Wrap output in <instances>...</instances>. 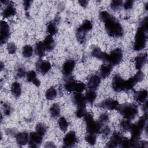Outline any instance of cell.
<instances>
[{
    "label": "cell",
    "instance_id": "cell-1",
    "mask_svg": "<svg viewBox=\"0 0 148 148\" xmlns=\"http://www.w3.org/2000/svg\"><path fill=\"white\" fill-rule=\"evenodd\" d=\"M105 27L108 34L112 37H120L123 35V29L119 22L110 16L105 22Z\"/></svg>",
    "mask_w": 148,
    "mask_h": 148
},
{
    "label": "cell",
    "instance_id": "cell-2",
    "mask_svg": "<svg viewBox=\"0 0 148 148\" xmlns=\"http://www.w3.org/2000/svg\"><path fill=\"white\" fill-rule=\"evenodd\" d=\"M117 110L127 120L133 119L138 114V107L132 103H124L119 105Z\"/></svg>",
    "mask_w": 148,
    "mask_h": 148
},
{
    "label": "cell",
    "instance_id": "cell-3",
    "mask_svg": "<svg viewBox=\"0 0 148 148\" xmlns=\"http://www.w3.org/2000/svg\"><path fill=\"white\" fill-rule=\"evenodd\" d=\"M84 120L86 124V129L90 134H97L99 132L101 125L98 121H95L90 113H87L84 116Z\"/></svg>",
    "mask_w": 148,
    "mask_h": 148
},
{
    "label": "cell",
    "instance_id": "cell-4",
    "mask_svg": "<svg viewBox=\"0 0 148 148\" xmlns=\"http://www.w3.org/2000/svg\"><path fill=\"white\" fill-rule=\"evenodd\" d=\"M145 32H146L141 27H139L138 28L135 34L134 45V49L135 51L142 50L145 47L146 43V36Z\"/></svg>",
    "mask_w": 148,
    "mask_h": 148
},
{
    "label": "cell",
    "instance_id": "cell-5",
    "mask_svg": "<svg viewBox=\"0 0 148 148\" xmlns=\"http://www.w3.org/2000/svg\"><path fill=\"white\" fill-rule=\"evenodd\" d=\"M144 73L141 71H139L134 76L125 80L124 90L128 91L132 89L137 83L140 82L144 79Z\"/></svg>",
    "mask_w": 148,
    "mask_h": 148
},
{
    "label": "cell",
    "instance_id": "cell-6",
    "mask_svg": "<svg viewBox=\"0 0 148 148\" xmlns=\"http://www.w3.org/2000/svg\"><path fill=\"white\" fill-rule=\"evenodd\" d=\"M92 28V25L91 22L88 20H85L83 21L82 25L78 27L76 31V36L79 39H86V35L87 32L90 31Z\"/></svg>",
    "mask_w": 148,
    "mask_h": 148
},
{
    "label": "cell",
    "instance_id": "cell-7",
    "mask_svg": "<svg viewBox=\"0 0 148 148\" xmlns=\"http://www.w3.org/2000/svg\"><path fill=\"white\" fill-rule=\"evenodd\" d=\"M123 58V53L120 49H116L112 50L109 54L107 61L109 62V64L112 65H117L120 62Z\"/></svg>",
    "mask_w": 148,
    "mask_h": 148
},
{
    "label": "cell",
    "instance_id": "cell-8",
    "mask_svg": "<svg viewBox=\"0 0 148 148\" xmlns=\"http://www.w3.org/2000/svg\"><path fill=\"white\" fill-rule=\"evenodd\" d=\"M0 27H1L0 28L1 29L0 41L2 45L5 42H6L8 39L10 35V29L8 23L3 20L1 21Z\"/></svg>",
    "mask_w": 148,
    "mask_h": 148
},
{
    "label": "cell",
    "instance_id": "cell-9",
    "mask_svg": "<svg viewBox=\"0 0 148 148\" xmlns=\"http://www.w3.org/2000/svg\"><path fill=\"white\" fill-rule=\"evenodd\" d=\"M119 105V103L117 101L112 99H105L98 104L99 107L109 110H117Z\"/></svg>",
    "mask_w": 148,
    "mask_h": 148
},
{
    "label": "cell",
    "instance_id": "cell-10",
    "mask_svg": "<svg viewBox=\"0 0 148 148\" xmlns=\"http://www.w3.org/2000/svg\"><path fill=\"white\" fill-rule=\"evenodd\" d=\"M125 80L119 75H115L112 80V88L115 91H121L124 90Z\"/></svg>",
    "mask_w": 148,
    "mask_h": 148
},
{
    "label": "cell",
    "instance_id": "cell-11",
    "mask_svg": "<svg viewBox=\"0 0 148 148\" xmlns=\"http://www.w3.org/2000/svg\"><path fill=\"white\" fill-rule=\"evenodd\" d=\"M124 137L121 134L118 132H114L111 136L110 140L108 142L106 147H115L119 145H120Z\"/></svg>",
    "mask_w": 148,
    "mask_h": 148
},
{
    "label": "cell",
    "instance_id": "cell-12",
    "mask_svg": "<svg viewBox=\"0 0 148 148\" xmlns=\"http://www.w3.org/2000/svg\"><path fill=\"white\" fill-rule=\"evenodd\" d=\"M42 142V136L36 132H32L29 134V145L30 147H38Z\"/></svg>",
    "mask_w": 148,
    "mask_h": 148
},
{
    "label": "cell",
    "instance_id": "cell-13",
    "mask_svg": "<svg viewBox=\"0 0 148 148\" xmlns=\"http://www.w3.org/2000/svg\"><path fill=\"white\" fill-rule=\"evenodd\" d=\"M77 142V138L74 131H70L67 133L64 138L63 142L65 147H71Z\"/></svg>",
    "mask_w": 148,
    "mask_h": 148
},
{
    "label": "cell",
    "instance_id": "cell-14",
    "mask_svg": "<svg viewBox=\"0 0 148 148\" xmlns=\"http://www.w3.org/2000/svg\"><path fill=\"white\" fill-rule=\"evenodd\" d=\"M75 66V62L73 60H68L63 64L62 71L64 75L65 76H69L73 71Z\"/></svg>",
    "mask_w": 148,
    "mask_h": 148
},
{
    "label": "cell",
    "instance_id": "cell-15",
    "mask_svg": "<svg viewBox=\"0 0 148 148\" xmlns=\"http://www.w3.org/2000/svg\"><path fill=\"white\" fill-rule=\"evenodd\" d=\"M101 82V78L99 76L94 75L90 77L87 83L88 87L90 90H95L99 86Z\"/></svg>",
    "mask_w": 148,
    "mask_h": 148
},
{
    "label": "cell",
    "instance_id": "cell-16",
    "mask_svg": "<svg viewBox=\"0 0 148 148\" xmlns=\"http://www.w3.org/2000/svg\"><path fill=\"white\" fill-rule=\"evenodd\" d=\"M73 102L77 107H86L85 97L81 93L75 92L72 97Z\"/></svg>",
    "mask_w": 148,
    "mask_h": 148
},
{
    "label": "cell",
    "instance_id": "cell-17",
    "mask_svg": "<svg viewBox=\"0 0 148 148\" xmlns=\"http://www.w3.org/2000/svg\"><path fill=\"white\" fill-rule=\"evenodd\" d=\"M147 53L140 54L138 55L137 57H136L135 59L136 68L138 70L140 69L146 64L147 61Z\"/></svg>",
    "mask_w": 148,
    "mask_h": 148
},
{
    "label": "cell",
    "instance_id": "cell-18",
    "mask_svg": "<svg viewBox=\"0 0 148 148\" xmlns=\"http://www.w3.org/2000/svg\"><path fill=\"white\" fill-rule=\"evenodd\" d=\"M91 55L92 57L106 61H107L108 57V54L102 51V50L98 47H96L92 49Z\"/></svg>",
    "mask_w": 148,
    "mask_h": 148
},
{
    "label": "cell",
    "instance_id": "cell-19",
    "mask_svg": "<svg viewBox=\"0 0 148 148\" xmlns=\"http://www.w3.org/2000/svg\"><path fill=\"white\" fill-rule=\"evenodd\" d=\"M16 139L17 143L20 145H25L29 142V135L26 132H20L16 134Z\"/></svg>",
    "mask_w": 148,
    "mask_h": 148
},
{
    "label": "cell",
    "instance_id": "cell-20",
    "mask_svg": "<svg viewBox=\"0 0 148 148\" xmlns=\"http://www.w3.org/2000/svg\"><path fill=\"white\" fill-rule=\"evenodd\" d=\"M37 68L38 71L42 74L47 73L51 68V64L47 61H41L38 62Z\"/></svg>",
    "mask_w": 148,
    "mask_h": 148
},
{
    "label": "cell",
    "instance_id": "cell-21",
    "mask_svg": "<svg viewBox=\"0 0 148 148\" xmlns=\"http://www.w3.org/2000/svg\"><path fill=\"white\" fill-rule=\"evenodd\" d=\"M27 80L29 82L32 83L34 85L39 87L40 84V82L36 77V74L34 71H29L27 74Z\"/></svg>",
    "mask_w": 148,
    "mask_h": 148
},
{
    "label": "cell",
    "instance_id": "cell-22",
    "mask_svg": "<svg viewBox=\"0 0 148 148\" xmlns=\"http://www.w3.org/2000/svg\"><path fill=\"white\" fill-rule=\"evenodd\" d=\"M43 43L44 44L46 50H47V51L52 50L54 49V46H55L54 40L52 36L50 35L46 36Z\"/></svg>",
    "mask_w": 148,
    "mask_h": 148
},
{
    "label": "cell",
    "instance_id": "cell-23",
    "mask_svg": "<svg viewBox=\"0 0 148 148\" xmlns=\"http://www.w3.org/2000/svg\"><path fill=\"white\" fill-rule=\"evenodd\" d=\"M112 71V65L110 64H103L100 68V75L102 78L108 77Z\"/></svg>",
    "mask_w": 148,
    "mask_h": 148
},
{
    "label": "cell",
    "instance_id": "cell-24",
    "mask_svg": "<svg viewBox=\"0 0 148 148\" xmlns=\"http://www.w3.org/2000/svg\"><path fill=\"white\" fill-rule=\"evenodd\" d=\"M147 97V90H143L139 91H138L135 93L134 98L135 100L138 102H145Z\"/></svg>",
    "mask_w": 148,
    "mask_h": 148
},
{
    "label": "cell",
    "instance_id": "cell-25",
    "mask_svg": "<svg viewBox=\"0 0 148 148\" xmlns=\"http://www.w3.org/2000/svg\"><path fill=\"white\" fill-rule=\"evenodd\" d=\"M11 92L13 96L18 97L21 93V88L18 82H13L11 86Z\"/></svg>",
    "mask_w": 148,
    "mask_h": 148
},
{
    "label": "cell",
    "instance_id": "cell-26",
    "mask_svg": "<svg viewBox=\"0 0 148 148\" xmlns=\"http://www.w3.org/2000/svg\"><path fill=\"white\" fill-rule=\"evenodd\" d=\"M16 13L15 8L12 5H9L3 11L2 16L4 18H8L12 16H14Z\"/></svg>",
    "mask_w": 148,
    "mask_h": 148
},
{
    "label": "cell",
    "instance_id": "cell-27",
    "mask_svg": "<svg viewBox=\"0 0 148 148\" xmlns=\"http://www.w3.org/2000/svg\"><path fill=\"white\" fill-rule=\"evenodd\" d=\"M45 47L44 44L42 42H38L35 45V53L39 57H42L44 56L45 53Z\"/></svg>",
    "mask_w": 148,
    "mask_h": 148
},
{
    "label": "cell",
    "instance_id": "cell-28",
    "mask_svg": "<svg viewBox=\"0 0 148 148\" xmlns=\"http://www.w3.org/2000/svg\"><path fill=\"white\" fill-rule=\"evenodd\" d=\"M84 97L86 101H87L90 104H92L96 99L97 94L94 90H90L86 93Z\"/></svg>",
    "mask_w": 148,
    "mask_h": 148
},
{
    "label": "cell",
    "instance_id": "cell-29",
    "mask_svg": "<svg viewBox=\"0 0 148 148\" xmlns=\"http://www.w3.org/2000/svg\"><path fill=\"white\" fill-rule=\"evenodd\" d=\"M68 76V79L66 82V83L65 84V88L66 90V91H68V92H72L74 91V88H75V86L76 84V82L73 79V78L72 77H69V76Z\"/></svg>",
    "mask_w": 148,
    "mask_h": 148
},
{
    "label": "cell",
    "instance_id": "cell-30",
    "mask_svg": "<svg viewBox=\"0 0 148 148\" xmlns=\"http://www.w3.org/2000/svg\"><path fill=\"white\" fill-rule=\"evenodd\" d=\"M50 113L53 117H57L60 114V108L57 103H54L50 108Z\"/></svg>",
    "mask_w": 148,
    "mask_h": 148
},
{
    "label": "cell",
    "instance_id": "cell-31",
    "mask_svg": "<svg viewBox=\"0 0 148 148\" xmlns=\"http://www.w3.org/2000/svg\"><path fill=\"white\" fill-rule=\"evenodd\" d=\"M57 97V91L53 87H50L45 92V97L48 100H53Z\"/></svg>",
    "mask_w": 148,
    "mask_h": 148
},
{
    "label": "cell",
    "instance_id": "cell-32",
    "mask_svg": "<svg viewBox=\"0 0 148 148\" xmlns=\"http://www.w3.org/2000/svg\"><path fill=\"white\" fill-rule=\"evenodd\" d=\"M58 124L60 129L62 131L65 132L67 130L68 127V124L67 120L64 117H61L58 119Z\"/></svg>",
    "mask_w": 148,
    "mask_h": 148
},
{
    "label": "cell",
    "instance_id": "cell-33",
    "mask_svg": "<svg viewBox=\"0 0 148 148\" xmlns=\"http://www.w3.org/2000/svg\"><path fill=\"white\" fill-rule=\"evenodd\" d=\"M23 56L24 57L29 58L32 56L33 53V48L30 45H25L23 47Z\"/></svg>",
    "mask_w": 148,
    "mask_h": 148
},
{
    "label": "cell",
    "instance_id": "cell-34",
    "mask_svg": "<svg viewBox=\"0 0 148 148\" xmlns=\"http://www.w3.org/2000/svg\"><path fill=\"white\" fill-rule=\"evenodd\" d=\"M132 123L130 120H123L120 122V127L125 131H130L132 126Z\"/></svg>",
    "mask_w": 148,
    "mask_h": 148
},
{
    "label": "cell",
    "instance_id": "cell-35",
    "mask_svg": "<svg viewBox=\"0 0 148 148\" xmlns=\"http://www.w3.org/2000/svg\"><path fill=\"white\" fill-rule=\"evenodd\" d=\"M47 31L50 35H55L57 32V28L56 24L52 22L49 23L47 25Z\"/></svg>",
    "mask_w": 148,
    "mask_h": 148
},
{
    "label": "cell",
    "instance_id": "cell-36",
    "mask_svg": "<svg viewBox=\"0 0 148 148\" xmlns=\"http://www.w3.org/2000/svg\"><path fill=\"white\" fill-rule=\"evenodd\" d=\"M35 130H36V132L38 134L42 135V136L45 134L46 132V128L45 125L42 123H38V124H36Z\"/></svg>",
    "mask_w": 148,
    "mask_h": 148
},
{
    "label": "cell",
    "instance_id": "cell-37",
    "mask_svg": "<svg viewBox=\"0 0 148 148\" xmlns=\"http://www.w3.org/2000/svg\"><path fill=\"white\" fill-rule=\"evenodd\" d=\"M86 141L91 145H94L96 142V136L94 134H87L85 137Z\"/></svg>",
    "mask_w": 148,
    "mask_h": 148
},
{
    "label": "cell",
    "instance_id": "cell-38",
    "mask_svg": "<svg viewBox=\"0 0 148 148\" xmlns=\"http://www.w3.org/2000/svg\"><path fill=\"white\" fill-rule=\"evenodd\" d=\"M100 125L102 126L103 125H106L109 122V116L106 113H103L102 114L99 118L98 121Z\"/></svg>",
    "mask_w": 148,
    "mask_h": 148
},
{
    "label": "cell",
    "instance_id": "cell-39",
    "mask_svg": "<svg viewBox=\"0 0 148 148\" xmlns=\"http://www.w3.org/2000/svg\"><path fill=\"white\" fill-rule=\"evenodd\" d=\"M85 88H86V86L82 82L76 83L75 88H74V91H75L76 92L81 93L85 90Z\"/></svg>",
    "mask_w": 148,
    "mask_h": 148
},
{
    "label": "cell",
    "instance_id": "cell-40",
    "mask_svg": "<svg viewBox=\"0 0 148 148\" xmlns=\"http://www.w3.org/2000/svg\"><path fill=\"white\" fill-rule=\"evenodd\" d=\"M87 113L86 107H77V109L76 112V116L79 118L84 117Z\"/></svg>",
    "mask_w": 148,
    "mask_h": 148
},
{
    "label": "cell",
    "instance_id": "cell-41",
    "mask_svg": "<svg viewBox=\"0 0 148 148\" xmlns=\"http://www.w3.org/2000/svg\"><path fill=\"white\" fill-rule=\"evenodd\" d=\"M123 5V2L119 0L112 1L110 3V7L113 10H117L119 9Z\"/></svg>",
    "mask_w": 148,
    "mask_h": 148
},
{
    "label": "cell",
    "instance_id": "cell-42",
    "mask_svg": "<svg viewBox=\"0 0 148 148\" xmlns=\"http://www.w3.org/2000/svg\"><path fill=\"white\" fill-rule=\"evenodd\" d=\"M16 46L13 42H10L7 45V50L9 54H14L16 51Z\"/></svg>",
    "mask_w": 148,
    "mask_h": 148
},
{
    "label": "cell",
    "instance_id": "cell-43",
    "mask_svg": "<svg viewBox=\"0 0 148 148\" xmlns=\"http://www.w3.org/2000/svg\"><path fill=\"white\" fill-rule=\"evenodd\" d=\"M111 16L110 15V14L107 12L106 11H102L99 13V19L101 20V21H102V22H105L106 20H108Z\"/></svg>",
    "mask_w": 148,
    "mask_h": 148
},
{
    "label": "cell",
    "instance_id": "cell-44",
    "mask_svg": "<svg viewBox=\"0 0 148 148\" xmlns=\"http://www.w3.org/2000/svg\"><path fill=\"white\" fill-rule=\"evenodd\" d=\"M16 75L18 77H24L26 75L25 68L23 66H19L16 71Z\"/></svg>",
    "mask_w": 148,
    "mask_h": 148
},
{
    "label": "cell",
    "instance_id": "cell-45",
    "mask_svg": "<svg viewBox=\"0 0 148 148\" xmlns=\"http://www.w3.org/2000/svg\"><path fill=\"white\" fill-rule=\"evenodd\" d=\"M147 25H148V19H147V17H146L145 18H143V20L141 22L140 27H141L146 32L148 29Z\"/></svg>",
    "mask_w": 148,
    "mask_h": 148
},
{
    "label": "cell",
    "instance_id": "cell-46",
    "mask_svg": "<svg viewBox=\"0 0 148 148\" xmlns=\"http://www.w3.org/2000/svg\"><path fill=\"white\" fill-rule=\"evenodd\" d=\"M133 3H134L133 1H131V0L126 1L123 4L124 9H126V10H128V9H131L133 6Z\"/></svg>",
    "mask_w": 148,
    "mask_h": 148
},
{
    "label": "cell",
    "instance_id": "cell-47",
    "mask_svg": "<svg viewBox=\"0 0 148 148\" xmlns=\"http://www.w3.org/2000/svg\"><path fill=\"white\" fill-rule=\"evenodd\" d=\"M122 147H130V140L127 138H123L121 143H120Z\"/></svg>",
    "mask_w": 148,
    "mask_h": 148
},
{
    "label": "cell",
    "instance_id": "cell-48",
    "mask_svg": "<svg viewBox=\"0 0 148 148\" xmlns=\"http://www.w3.org/2000/svg\"><path fill=\"white\" fill-rule=\"evenodd\" d=\"M3 108H4V113L6 116H9L10 113V107L9 105L5 103L3 105Z\"/></svg>",
    "mask_w": 148,
    "mask_h": 148
},
{
    "label": "cell",
    "instance_id": "cell-49",
    "mask_svg": "<svg viewBox=\"0 0 148 148\" xmlns=\"http://www.w3.org/2000/svg\"><path fill=\"white\" fill-rule=\"evenodd\" d=\"M110 132V128L108 127V126H106L102 131V135L105 136H108L109 133Z\"/></svg>",
    "mask_w": 148,
    "mask_h": 148
},
{
    "label": "cell",
    "instance_id": "cell-50",
    "mask_svg": "<svg viewBox=\"0 0 148 148\" xmlns=\"http://www.w3.org/2000/svg\"><path fill=\"white\" fill-rule=\"evenodd\" d=\"M31 2H32V1H24V9L25 10H27L29 9Z\"/></svg>",
    "mask_w": 148,
    "mask_h": 148
},
{
    "label": "cell",
    "instance_id": "cell-51",
    "mask_svg": "<svg viewBox=\"0 0 148 148\" xmlns=\"http://www.w3.org/2000/svg\"><path fill=\"white\" fill-rule=\"evenodd\" d=\"M55 146H56L54 145V144L51 142H47L45 145V147H54Z\"/></svg>",
    "mask_w": 148,
    "mask_h": 148
},
{
    "label": "cell",
    "instance_id": "cell-52",
    "mask_svg": "<svg viewBox=\"0 0 148 148\" xmlns=\"http://www.w3.org/2000/svg\"><path fill=\"white\" fill-rule=\"evenodd\" d=\"M79 3L80 4V5L83 7H86L87 5L88 1H85V0H82V1H79Z\"/></svg>",
    "mask_w": 148,
    "mask_h": 148
}]
</instances>
